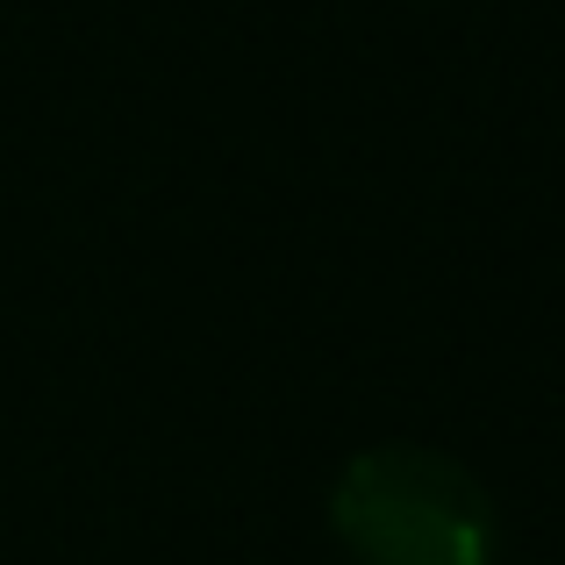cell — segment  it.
I'll use <instances>...</instances> for the list:
<instances>
[{"instance_id": "6da1fadb", "label": "cell", "mask_w": 565, "mask_h": 565, "mask_svg": "<svg viewBox=\"0 0 565 565\" xmlns=\"http://www.w3.org/2000/svg\"><path fill=\"white\" fill-rule=\"evenodd\" d=\"M330 530L359 565H494V494L429 444H373L330 487Z\"/></svg>"}]
</instances>
